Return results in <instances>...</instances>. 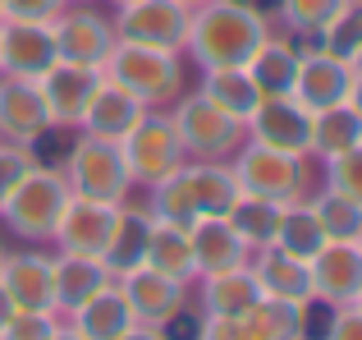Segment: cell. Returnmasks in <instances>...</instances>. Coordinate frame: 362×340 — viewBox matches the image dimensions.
<instances>
[{
	"label": "cell",
	"mask_w": 362,
	"mask_h": 340,
	"mask_svg": "<svg viewBox=\"0 0 362 340\" xmlns=\"http://www.w3.org/2000/svg\"><path fill=\"white\" fill-rule=\"evenodd\" d=\"M271 37V18L257 14L247 0H206L193 9L184 51L197 69H234L257 55V46Z\"/></svg>",
	"instance_id": "6da1fadb"
},
{
	"label": "cell",
	"mask_w": 362,
	"mask_h": 340,
	"mask_svg": "<svg viewBox=\"0 0 362 340\" xmlns=\"http://www.w3.org/2000/svg\"><path fill=\"white\" fill-rule=\"evenodd\" d=\"M239 203V179L225 162H193L179 166L175 175H165L160 184H151V221L193 230L206 216H225Z\"/></svg>",
	"instance_id": "7a4b0ae2"
},
{
	"label": "cell",
	"mask_w": 362,
	"mask_h": 340,
	"mask_svg": "<svg viewBox=\"0 0 362 340\" xmlns=\"http://www.w3.org/2000/svg\"><path fill=\"white\" fill-rule=\"evenodd\" d=\"M69 198H74V193H69V179H64V170L37 162V166L14 184V193L0 203V221H5L9 230L18 234V239L42 244V239H51V234H55L60 212H64V203H69Z\"/></svg>",
	"instance_id": "3957f363"
},
{
	"label": "cell",
	"mask_w": 362,
	"mask_h": 340,
	"mask_svg": "<svg viewBox=\"0 0 362 340\" xmlns=\"http://www.w3.org/2000/svg\"><path fill=\"white\" fill-rule=\"evenodd\" d=\"M110 83L129 88L133 97H142L147 106L156 101H175L184 88V60L179 51H156V46H138V42H115L101 64Z\"/></svg>",
	"instance_id": "277c9868"
},
{
	"label": "cell",
	"mask_w": 362,
	"mask_h": 340,
	"mask_svg": "<svg viewBox=\"0 0 362 340\" xmlns=\"http://www.w3.org/2000/svg\"><path fill=\"white\" fill-rule=\"evenodd\" d=\"M234 179H239V193L266 198V203H298L308 198L312 179H308V157L280 152V147H266L243 138V147L234 152Z\"/></svg>",
	"instance_id": "5b68a950"
},
{
	"label": "cell",
	"mask_w": 362,
	"mask_h": 340,
	"mask_svg": "<svg viewBox=\"0 0 362 340\" xmlns=\"http://www.w3.org/2000/svg\"><path fill=\"white\" fill-rule=\"evenodd\" d=\"M175 129H179V143H184V152L193 157V162H225V157H234L243 147L247 138V125L239 115H230V110L221 106V101H211L206 92H193V97L175 101Z\"/></svg>",
	"instance_id": "8992f818"
},
{
	"label": "cell",
	"mask_w": 362,
	"mask_h": 340,
	"mask_svg": "<svg viewBox=\"0 0 362 340\" xmlns=\"http://www.w3.org/2000/svg\"><path fill=\"white\" fill-rule=\"evenodd\" d=\"M64 179H69V193L78 198H97V203H124L133 188L129 162H124V147L115 138H74V147L64 152Z\"/></svg>",
	"instance_id": "52a82bcc"
},
{
	"label": "cell",
	"mask_w": 362,
	"mask_h": 340,
	"mask_svg": "<svg viewBox=\"0 0 362 340\" xmlns=\"http://www.w3.org/2000/svg\"><path fill=\"white\" fill-rule=\"evenodd\" d=\"M119 147H124V162H129L133 184H147V188L160 184L165 175H175V170L188 162L175 120L170 115H151V110L119 138Z\"/></svg>",
	"instance_id": "ba28073f"
},
{
	"label": "cell",
	"mask_w": 362,
	"mask_h": 340,
	"mask_svg": "<svg viewBox=\"0 0 362 340\" xmlns=\"http://www.w3.org/2000/svg\"><path fill=\"white\" fill-rule=\"evenodd\" d=\"M101 83H106L101 64H74V60H55L51 69L37 79L55 134H64V129H83V115H88L92 97L101 92Z\"/></svg>",
	"instance_id": "9c48e42d"
},
{
	"label": "cell",
	"mask_w": 362,
	"mask_h": 340,
	"mask_svg": "<svg viewBox=\"0 0 362 340\" xmlns=\"http://www.w3.org/2000/svg\"><path fill=\"white\" fill-rule=\"evenodd\" d=\"M188 23H193V9L184 0H129L115 14V37L119 42H138V46L184 55Z\"/></svg>",
	"instance_id": "30bf717a"
},
{
	"label": "cell",
	"mask_w": 362,
	"mask_h": 340,
	"mask_svg": "<svg viewBox=\"0 0 362 340\" xmlns=\"http://www.w3.org/2000/svg\"><path fill=\"white\" fill-rule=\"evenodd\" d=\"M51 33H55L60 60H74V64H106L110 46L119 42L115 18L101 14V9H92V0L88 5H64L60 14L51 18Z\"/></svg>",
	"instance_id": "8fae6325"
},
{
	"label": "cell",
	"mask_w": 362,
	"mask_h": 340,
	"mask_svg": "<svg viewBox=\"0 0 362 340\" xmlns=\"http://www.w3.org/2000/svg\"><path fill=\"white\" fill-rule=\"evenodd\" d=\"M298 46V79H293V97L303 101L308 110H326L349 101V88H354V69L349 60L321 51L312 37H293Z\"/></svg>",
	"instance_id": "7c38bea8"
},
{
	"label": "cell",
	"mask_w": 362,
	"mask_h": 340,
	"mask_svg": "<svg viewBox=\"0 0 362 340\" xmlns=\"http://www.w3.org/2000/svg\"><path fill=\"white\" fill-rule=\"evenodd\" d=\"M119 225V203H97V198H78L74 193L60 212L51 239L60 244V253H83V258H106L110 239Z\"/></svg>",
	"instance_id": "4fadbf2b"
},
{
	"label": "cell",
	"mask_w": 362,
	"mask_h": 340,
	"mask_svg": "<svg viewBox=\"0 0 362 340\" xmlns=\"http://www.w3.org/2000/svg\"><path fill=\"white\" fill-rule=\"evenodd\" d=\"M312 271V299L326 308H344L362 295V244L358 239H326L308 258Z\"/></svg>",
	"instance_id": "5bb4252c"
},
{
	"label": "cell",
	"mask_w": 362,
	"mask_h": 340,
	"mask_svg": "<svg viewBox=\"0 0 362 340\" xmlns=\"http://www.w3.org/2000/svg\"><path fill=\"white\" fill-rule=\"evenodd\" d=\"M55 60H60V51H55L51 23H37V18H0V74L37 83Z\"/></svg>",
	"instance_id": "9a60e30c"
},
{
	"label": "cell",
	"mask_w": 362,
	"mask_h": 340,
	"mask_svg": "<svg viewBox=\"0 0 362 340\" xmlns=\"http://www.w3.org/2000/svg\"><path fill=\"white\" fill-rule=\"evenodd\" d=\"M247 134H252V143L308 157V147H312V110L303 106L293 92L289 97H262V106L247 115Z\"/></svg>",
	"instance_id": "2e32d148"
},
{
	"label": "cell",
	"mask_w": 362,
	"mask_h": 340,
	"mask_svg": "<svg viewBox=\"0 0 362 340\" xmlns=\"http://www.w3.org/2000/svg\"><path fill=\"white\" fill-rule=\"evenodd\" d=\"M115 285H119V295L129 299L133 322H142V327H160V322H170L179 308H188V280L160 276V271H151V267L124 271V276H115Z\"/></svg>",
	"instance_id": "e0dca14e"
},
{
	"label": "cell",
	"mask_w": 362,
	"mask_h": 340,
	"mask_svg": "<svg viewBox=\"0 0 362 340\" xmlns=\"http://www.w3.org/2000/svg\"><path fill=\"white\" fill-rule=\"evenodd\" d=\"M46 134H51V115H46L42 88L33 79L0 74V138L18 147H33Z\"/></svg>",
	"instance_id": "ac0fdd59"
},
{
	"label": "cell",
	"mask_w": 362,
	"mask_h": 340,
	"mask_svg": "<svg viewBox=\"0 0 362 340\" xmlns=\"http://www.w3.org/2000/svg\"><path fill=\"white\" fill-rule=\"evenodd\" d=\"M0 285L18 313H55V267L46 253H5Z\"/></svg>",
	"instance_id": "d6986e66"
},
{
	"label": "cell",
	"mask_w": 362,
	"mask_h": 340,
	"mask_svg": "<svg viewBox=\"0 0 362 340\" xmlns=\"http://www.w3.org/2000/svg\"><path fill=\"white\" fill-rule=\"evenodd\" d=\"M193 244V267L197 276H216V271H230L247 262V244L239 239V230L230 225V216H206L188 230Z\"/></svg>",
	"instance_id": "ffe728a7"
},
{
	"label": "cell",
	"mask_w": 362,
	"mask_h": 340,
	"mask_svg": "<svg viewBox=\"0 0 362 340\" xmlns=\"http://www.w3.org/2000/svg\"><path fill=\"white\" fill-rule=\"evenodd\" d=\"M51 267H55V313L83 308L92 295H101L115 280L101 258H83V253H60V258H51Z\"/></svg>",
	"instance_id": "44dd1931"
},
{
	"label": "cell",
	"mask_w": 362,
	"mask_h": 340,
	"mask_svg": "<svg viewBox=\"0 0 362 340\" xmlns=\"http://www.w3.org/2000/svg\"><path fill=\"white\" fill-rule=\"evenodd\" d=\"M247 267H252L262 295L284 299V304H312V271L303 258H289L280 249H257V258Z\"/></svg>",
	"instance_id": "7402d4cb"
},
{
	"label": "cell",
	"mask_w": 362,
	"mask_h": 340,
	"mask_svg": "<svg viewBox=\"0 0 362 340\" xmlns=\"http://www.w3.org/2000/svg\"><path fill=\"white\" fill-rule=\"evenodd\" d=\"M147 101L142 97H133L129 88H119V83H101V92L92 97V106H88V115H83V134H92V138H119L129 134L133 125H138L142 115H147Z\"/></svg>",
	"instance_id": "603a6c76"
},
{
	"label": "cell",
	"mask_w": 362,
	"mask_h": 340,
	"mask_svg": "<svg viewBox=\"0 0 362 340\" xmlns=\"http://www.w3.org/2000/svg\"><path fill=\"white\" fill-rule=\"evenodd\" d=\"M308 308L312 304H284L262 295L247 313H239V327L247 340H308Z\"/></svg>",
	"instance_id": "cb8c5ba5"
},
{
	"label": "cell",
	"mask_w": 362,
	"mask_h": 340,
	"mask_svg": "<svg viewBox=\"0 0 362 340\" xmlns=\"http://www.w3.org/2000/svg\"><path fill=\"white\" fill-rule=\"evenodd\" d=\"M243 69L252 74V83H257L262 97H289L293 79H298V46H293V37H275L271 33Z\"/></svg>",
	"instance_id": "d4e9b609"
},
{
	"label": "cell",
	"mask_w": 362,
	"mask_h": 340,
	"mask_svg": "<svg viewBox=\"0 0 362 340\" xmlns=\"http://www.w3.org/2000/svg\"><path fill=\"white\" fill-rule=\"evenodd\" d=\"M74 332H78L83 340H119L124 332L133 327V313H129V299L119 295V285L110 280L101 295H92L83 308H74Z\"/></svg>",
	"instance_id": "484cf974"
},
{
	"label": "cell",
	"mask_w": 362,
	"mask_h": 340,
	"mask_svg": "<svg viewBox=\"0 0 362 340\" xmlns=\"http://www.w3.org/2000/svg\"><path fill=\"white\" fill-rule=\"evenodd\" d=\"M262 299V285H257L252 267H230V271H216V276H202V304L206 317H239Z\"/></svg>",
	"instance_id": "4316f807"
},
{
	"label": "cell",
	"mask_w": 362,
	"mask_h": 340,
	"mask_svg": "<svg viewBox=\"0 0 362 340\" xmlns=\"http://www.w3.org/2000/svg\"><path fill=\"white\" fill-rule=\"evenodd\" d=\"M326 244V225H321L317 207H312V198H298V203H284L280 207V225H275V239L271 249L289 253V258H303L308 262L312 253Z\"/></svg>",
	"instance_id": "83f0119b"
},
{
	"label": "cell",
	"mask_w": 362,
	"mask_h": 340,
	"mask_svg": "<svg viewBox=\"0 0 362 340\" xmlns=\"http://www.w3.org/2000/svg\"><path fill=\"white\" fill-rule=\"evenodd\" d=\"M142 267L160 271V276H175V280H193L197 267H193V244H188V230L165 225V221H151L147 258H142Z\"/></svg>",
	"instance_id": "f1b7e54d"
},
{
	"label": "cell",
	"mask_w": 362,
	"mask_h": 340,
	"mask_svg": "<svg viewBox=\"0 0 362 340\" xmlns=\"http://www.w3.org/2000/svg\"><path fill=\"white\" fill-rule=\"evenodd\" d=\"M147 234H151V212L147 207H124L119 203L115 239H110L106 258H101L110 267V276H124V271L142 267V258H147Z\"/></svg>",
	"instance_id": "f546056e"
},
{
	"label": "cell",
	"mask_w": 362,
	"mask_h": 340,
	"mask_svg": "<svg viewBox=\"0 0 362 340\" xmlns=\"http://www.w3.org/2000/svg\"><path fill=\"white\" fill-rule=\"evenodd\" d=\"M362 143V115L349 101H339V106H326V110H312V147L308 152H317L321 162L326 157H339L349 152V147Z\"/></svg>",
	"instance_id": "4dcf8cb0"
},
{
	"label": "cell",
	"mask_w": 362,
	"mask_h": 340,
	"mask_svg": "<svg viewBox=\"0 0 362 340\" xmlns=\"http://www.w3.org/2000/svg\"><path fill=\"white\" fill-rule=\"evenodd\" d=\"M202 92L211 101H221L230 115H239L243 125H247V115L262 106V92H257L252 74H247L243 64H234V69H206L202 74Z\"/></svg>",
	"instance_id": "1f68e13d"
},
{
	"label": "cell",
	"mask_w": 362,
	"mask_h": 340,
	"mask_svg": "<svg viewBox=\"0 0 362 340\" xmlns=\"http://www.w3.org/2000/svg\"><path fill=\"white\" fill-rule=\"evenodd\" d=\"M280 207L284 203H266V198H252V193H239V203L230 207V225L239 230V239L247 244V253L257 249H271L275 239V225H280Z\"/></svg>",
	"instance_id": "d6a6232c"
},
{
	"label": "cell",
	"mask_w": 362,
	"mask_h": 340,
	"mask_svg": "<svg viewBox=\"0 0 362 340\" xmlns=\"http://www.w3.org/2000/svg\"><path fill=\"white\" fill-rule=\"evenodd\" d=\"M344 5L349 0H280V18L289 23V37H312L317 42Z\"/></svg>",
	"instance_id": "836d02e7"
},
{
	"label": "cell",
	"mask_w": 362,
	"mask_h": 340,
	"mask_svg": "<svg viewBox=\"0 0 362 340\" xmlns=\"http://www.w3.org/2000/svg\"><path fill=\"white\" fill-rule=\"evenodd\" d=\"M312 207H317L321 225H326V239H358L362 234V207L354 198H339V193H317L312 198Z\"/></svg>",
	"instance_id": "e575fe53"
},
{
	"label": "cell",
	"mask_w": 362,
	"mask_h": 340,
	"mask_svg": "<svg viewBox=\"0 0 362 340\" xmlns=\"http://www.w3.org/2000/svg\"><path fill=\"white\" fill-rule=\"evenodd\" d=\"M317 46L330 51V55H339V60H354L362 51V5L358 0H349V5L330 18V28L317 37Z\"/></svg>",
	"instance_id": "d590c367"
},
{
	"label": "cell",
	"mask_w": 362,
	"mask_h": 340,
	"mask_svg": "<svg viewBox=\"0 0 362 340\" xmlns=\"http://www.w3.org/2000/svg\"><path fill=\"white\" fill-rule=\"evenodd\" d=\"M326 188L339 198H354L362 207V143L339 157H326Z\"/></svg>",
	"instance_id": "8d00e7d4"
},
{
	"label": "cell",
	"mask_w": 362,
	"mask_h": 340,
	"mask_svg": "<svg viewBox=\"0 0 362 340\" xmlns=\"http://www.w3.org/2000/svg\"><path fill=\"white\" fill-rule=\"evenodd\" d=\"M37 166V152L33 147H18V143H0V203L14 193V184Z\"/></svg>",
	"instance_id": "74e56055"
},
{
	"label": "cell",
	"mask_w": 362,
	"mask_h": 340,
	"mask_svg": "<svg viewBox=\"0 0 362 340\" xmlns=\"http://www.w3.org/2000/svg\"><path fill=\"white\" fill-rule=\"evenodd\" d=\"M55 313H14L5 322V332H0V340H51L55 332Z\"/></svg>",
	"instance_id": "f35d334b"
},
{
	"label": "cell",
	"mask_w": 362,
	"mask_h": 340,
	"mask_svg": "<svg viewBox=\"0 0 362 340\" xmlns=\"http://www.w3.org/2000/svg\"><path fill=\"white\" fill-rule=\"evenodd\" d=\"M321 340H362V308L358 304L335 308V317L321 327Z\"/></svg>",
	"instance_id": "ab89813d"
},
{
	"label": "cell",
	"mask_w": 362,
	"mask_h": 340,
	"mask_svg": "<svg viewBox=\"0 0 362 340\" xmlns=\"http://www.w3.org/2000/svg\"><path fill=\"white\" fill-rule=\"evenodd\" d=\"M5 18H37V23H51L64 9V0H0Z\"/></svg>",
	"instance_id": "60d3db41"
},
{
	"label": "cell",
	"mask_w": 362,
	"mask_h": 340,
	"mask_svg": "<svg viewBox=\"0 0 362 340\" xmlns=\"http://www.w3.org/2000/svg\"><path fill=\"white\" fill-rule=\"evenodd\" d=\"M160 336L165 340H202V317L188 313V308H179L170 322H160Z\"/></svg>",
	"instance_id": "b9f144b4"
},
{
	"label": "cell",
	"mask_w": 362,
	"mask_h": 340,
	"mask_svg": "<svg viewBox=\"0 0 362 340\" xmlns=\"http://www.w3.org/2000/svg\"><path fill=\"white\" fill-rule=\"evenodd\" d=\"M202 340H247L239 317H202Z\"/></svg>",
	"instance_id": "7bdbcfd3"
},
{
	"label": "cell",
	"mask_w": 362,
	"mask_h": 340,
	"mask_svg": "<svg viewBox=\"0 0 362 340\" xmlns=\"http://www.w3.org/2000/svg\"><path fill=\"white\" fill-rule=\"evenodd\" d=\"M119 340H165V336H160V327H142V322H133Z\"/></svg>",
	"instance_id": "ee69618b"
},
{
	"label": "cell",
	"mask_w": 362,
	"mask_h": 340,
	"mask_svg": "<svg viewBox=\"0 0 362 340\" xmlns=\"http://www.w3.org/2000/svg\"><path fill=\"white\" fill-rule=\"evenodd\" d=\"M14 313H18V308H14V299H9V295H5V285H0V332H5V322H9Z\"/></svg>",
	"instance_id": "f6af8a7d"
},
{
	"label": "cell",
	"mask_w": 362,
	"mask_h": 340,
	"mask_svg": "<svg viewBox=\"0 0 362 340\" xmlns=\"http://www.w3.org/2000/svg\"><path fill=\"white\" fill-rule=\"evenodd\" d=\"M349 106L362 115V79H354V88H349Z\"/></svg>",
	"instance_id": "bcb514c9"
},
{
	"label": "cell",
	"mask_w": 362,
	"mask_h": 340,
	"mask_svg": "<svg viewBox=\"0 0 362 340\" xmlns=\"http://www.w3.org/2000/svg\"><path fill=\"white\" fill-rule=\"evenodd\" d=\"M51 340H83V336L74 332V327H55V332H51Z\"/></svg>",
	"instance_id": "7dc6e473"
},
{
	"label": "cell",
	"mask_w": 362,
	"mask_h": 340,
	"mask_svg": "<svg viewBox=\"0 0 362 340\" xmlns=\"http://www.w3.org/2000/svg\"><path fill=\"white\" fill-rule=\"evenodd\" d=\"M349 69H354V79H362V51L354 55V60H349Z\"/></svg>",
	"instance_id": "c3c4849f"
},
{
	"label": "cell",
	"mask_w": 362,
	"mask_h": 340,
	"mask_svg": "<svg viewBox=\"0 0 362 340\" xmlns=\"http://www.w3.org/2000/svg\"><path fill=\"white\" fill-rule=\"evenodd\" d=\"M184 5H188V9H197V5H206V0H184Z\"/></svg>",
	"instance_id": "681fc988"
},
{
	"label": "cell",
	"mask_w": 362,
	"mask_h": 340,
	"mask_svg": "<svg viewBox=\"0 0 362 340\" xmlns=\"http://www.w3.org/2000/svg\"><path fill=\"white\" fill-rule=\"evenodd\" d=\"M64 5H88V0H64Z\"/></svg>",
	"instance_id": "f907efd6"
},
{
	"label": "cell",
	"mask_w": 362,
	"mask_h": 340,
	"mask_svg": "<svg viewBox=\"0 0 362 340\" xmlns=\"http://www.w3.org/2000/svg\"><path fill=\"white\" fill-rule=\"evenodd\" d=\"M110 5H115V9H119V5H129V0H110Z\"/></svg>",
	"instance_id": "816d5d0a"
},
{
	"label": "cell",
	"mask_w": 362,
	"mask_h": 340,
	"mask_svg": "<svg viewBox=\"0 0 362 340\" xmlns=\"http://www.w3.org/2000/svg\"><path fill=\"white\" fill-rule=\"evenodd\" d=\"M0 262H5V244H0Z\"/></svg>",
	"instance_id": "f5cc1de1"
},
{
	"label": "cell",
	"mask_w": 362,
	"mask_h": 340,
	"mask_svg": "<svg viewBox=\"0 0 362 340\" xmlns=\"http://www.w3.org/2000/svg\"><path fill=\"white\" fill-rule=\"evenodd\" d=\"M354 304H358V308H362V295H358V299H354Z\"/></svg>",
	"instance_id": "db71d44e"
},
{
	"label": "cell",
	"mask_w": 362,
	"mask_h": 340,
	"mask_svg": "<svg viewBox=\"0 0 362 340\" xmlns=\"http://www.w3.org/2000/svg\"><path fill=\"white\" fill-rule=\"evenodd\" d=\"M0 18H5V9H0Z\"/></svg>",
	"instance_id": "11a10c76"
},
{
	"label": "cell",
	"mask_w": 362,
	"mask_h": 340,
	"mask_svg": "<svg viewBox=\"0 0 362 340\" xmlns=\"http://www.w3.org/2000/svg\"><path fill=\"white\" fill-rule=\"evenodd\" d=\"M358 244H362V234H358Z\"/></svg>",
	"instance_id": "9f6ffc18"
},
{
	"label": "cell",
	"mask_w": 362,
	"mask_h": 340,
	"mask_svg": "<svg viewBox=\"0 0 362 340\" xmlns=\"http://www.w3.org/2000/svg\"><path fill=\"white\" fill-rule=\"evenodd\" d=\"M358 5H362V0H358Z\"/></svg>",
	"instance_id": "6f0895ef"
}]
</instances>
